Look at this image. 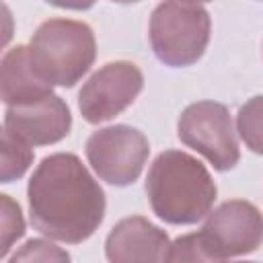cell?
<instances>
[{
    "mask_svg": "<svg viewBox=\"0 0 263 263\" xmlns=\"http://www.w3.org/2000/svg\"><path fill=\"white\" fill-rule=\"evenodd\" d=\"M6 263H72V259L66 249L45 238H29L10 255Z\"/></svg>",
    "mask_w": 263,
    "mask_h": 263,
    "instance_id": "14",
    "label": "cell"
},
{
    "mask_svg": "<svg viewBox=\"0 0 263 263\" xmlns=\"http://www.w3.org/2000/svg\"><path fill=\"white\" fill-rule=\"evenodd\" d=\"M33 148L12 136L8 129H2V168H0V181L12 183L21 179L31 162H33Z\"/></svg>",
    "mask_w": 263,
    "mask_h": 263,
    "instance_id": "12",
    "label": "cell"
},
{
    "mask_svg": "<svg viewBox=\"0 0 263 263\" xmlns=\"http://www.w3.org/2000/svg\"><path fill=\"white\" fill-rule=\"evenodd\" d=\"M27 51L43 82L72 88L95 64L97 41L92 29L82 21L49 18L35 29Z\"/></svg>",
    "mask_w": 263,
    "mask_h": 263,
    "instance_id": "3",
    "label": "cell"
},
{
    "mask_svg": "<svg viewBox=\"0 0 263 263\" xmlns=\"http://www.w3.org/2000/svg\"><path fill=\"white\" fill-rule=\"evenodd\" d=\"M164 263H222V261H218L208 251L199 232H191L171 242Z\"/></svg>",
    "mask_w": 263,
    "mask_h": 263,
    "instance_id": "15",
    "label": "cell"
},
{
    "mask_svg": "<svg viewBox=\"0 0 263 263\" xmlns=\"http://www.w3.org/2000/svg\"><path fill=\"white\" fill-rule=\"evenodd\" d=\"M144 88L142 70L127 60L101 66L80 88L78 109L82 119L97 125L123 113Z\"/></svg>",
    "mask_w": 263,
    "mask_h": 263,
    "instance_id": "7",
    "label": "cell"
},
{
    "mask_svg": "<svg viewBox=\"0 0 263 263\" xmlns=\"http://www.w3.org/2000/svg\"><path fill=\"white\" fill-rule=\"evenodd\" d=\"M171 240L168 234L144 216L119 220L105 240L109 263H164Z\"/></svg>",
    "mask_w": 263,
    "mask_h": 263,
    "instance_id": "10",
    "label": "cell"
},
{
    "mask_svg": "<svg viewBox=\"0 0 263 263\" xmlns=\"http://www.w3.org/2000/svg\"><path fill=\"white\" fill-rule=\"evenodd\" d=\"M236 132L251 152L263 154V95L240 105L236 113Z\"/></svg>",
    "mask_w": 263,
    "mask_h": 263,
    "instance_id": "13",
    "label": "cell"
},
{
    "mask_svg": "<svg viewBox=\"0 0 263 263\" xmlns=\"http://www.w3.org/2000/svg\"><path fill=\"white\" fill-rule=\"evenodd\" d=\"M210 31L212 21L203 4L160 2L150 16L148 39L164 66L185 68L205 53Z\"/></svg>",
    "mask_w": 263,
    "mask_h": 263,
    "instance_id": "4",
    "label": "cell"
},
{
    "mask_svg": "<svg viewBox=\"0 0 263 263\" xmlns=\"http://www.w3.org/2000/svg\"><path fill=\"white\" fill-rule=\"evenodd\" d=\"M199 236L218 259L249 255L263 245V214L245 199H230L208 214Z\"/></svg>",
    "mask_w": 263,
    "mask_h": 263,
    "instance_id": "8",
    "label": "cell"
},
{
    "mask_svg": "<svg viewBox=\"0 0 263 263\" xmlns=\"http://www.w3.org/2000/svg\"><path fill=\"white\" fill-rule=\"evenodd\" d=\"M216 193L210 171L183 150L160 152L148 168L146 195L152 212L166 224L199 222L210 214Z\"/></svg>",
    "mask_w": 263,
    "mask_h": 263,
    "instance_id": "2",
    "label": "cell"
},
{
    "mask_svg": "<svg viewBox=\"0 0 263 263\" xmlns=\"http://www.w3.org/2000/svg\"><path fill=\"white\" fill-rule=\"evenodd\" d=\"M47 82H43L29 62L27 45H14L2 55L0 62V95L6 107H18L43 101L53 95Z\"/></svg>",
    "mask_w": 263,
    "mask_h": 263,
    "instance_id": "11",
    "label": "cell"
},
{
    "mask_svg": "<svg viewBox=\"0 0 263 263\" xmlns=\"http://www.w3.org/2000/svg\"><path fill=\"white\" fill-rule=\"evenodd\" d=\"M179 140L199 152L216 171H230L240 160L232 117L218 101H197L183 109L177 121Z\"/></svg>",
    "mask_w": 263,
    "mask_h": 263,
    "instance_id": "5",
    "label": "cell"
},
{
    "mask_svg": "<svg viewBox=\"0 0 263 263\" xmlns=\"http://www.w3.org/2000/svg\"><path fill=\"white\" fill-rule=\"evenodd\" d=\"M84 152L101 181L115 187H127L142 175L150 144L140 129L115 123L92 132L84 144Z\"/></svg>",
    "mask_w": 263,
    "mask_h": 263,
    "instance_id": "6",
    "label": "cell"
},
{
    "mask_svg": "<svg viewBox=\"0 0 263 263\" xmlns=\"http://www.w3.org/2000/svg\"><path fill=\"white\" fill-rule=\"evenodd\" d=\"M0 203H2V251L0 255L6 257L12 242H16L25 234V220H23L21 205L10 195L2 193Z\"/></svg>",
    "mask_w": 263,
    "mask_h": 263,
    "instance_id": "16",
    "label": "cell"
},
{
    "mask_svg": "<svg viewBox=\"0 0 263 263\" xmlns=\"http://www.w3.org/2000/svg\"><path fill=\"white\" fill-rule=\"evenodd\" d=\"M29 218L51 240L78 245L95 234L105 218V191L72 152L45 156L27 185Z\"/></svg>",
    "mask_w": 263,
    "mask_h": 263,
    "instance_id": "1",
    "label": "cell"
},
{
    "mask_svg": "<svg viewBox=\"0 0 263 263\" xmlns=\"http://www.w3.org/2000/svg\"><path fill=\"white\" fill-rule=\"evenodd\" d=\"M72 127V113L68 103L51 95L43 101L6 107L4 111V129L33 146H49L64 140Z\"/></svg>",
    "mask_w": 263,
    "mask_h": 263,
    "instance_id": "9",
    "label": "cell"
},
{
    "mask_svg": "<svg viewBox=\"0 0 263 263\" xmlns=\"http://www.w3.org/2000/svg\"><path fill=\"white\" fill-rule=\"evenodd\" d=\"M236 263H255V261H236Z\"/></svg>",
    "mask_w": 263,
    "mask_h": 263,
    "instance_id": "17",
    "label": "cell"
}]
</instances>
